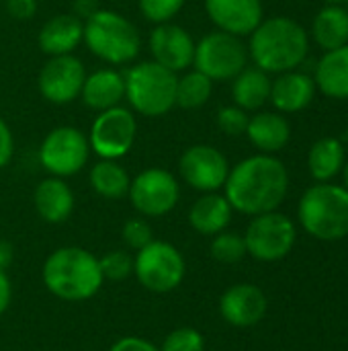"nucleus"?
<instances>
[{"label":"nucleus","mask_w":348,"mask_h":351,"mask_svg":"<svg viewBox=\"0 0 348 351\" xmlns=\"http://www.w3.org/2000/svg\"><path fill=\"white\" fill-rule=\"evenodd\" d=\"M289 189V173L273 154H254L230 169L224 185V195L232 210L258 216L275 212Z\"/></svg>","instance_id":"nucleus-1"},{"label":"nucleus","mask_w":348,"mask_h":351,"mask_svg":"<svg viewBox=\"0 0 348 351\" xmlns=\"http://www.w3.org/2000/svg\"><path fill=\"white\" fill-rule=\"evenodd\" d=\"M45 290L64 302H84L94 298L103 284L101 261L82 247H59L47 255L41 267Z\"/></svg>","instance_id":"nucleus-2"},{"label":"nucleus","mask_w":348,"mask_h":351,"mask_svg":"<svg viewBox=\"0 0 348 351\" xmlns=\"http://www.w3.org/2000/svg\"><path fill=\"white\" fill-rule=\"evenodd\" d=\"M310 51L306 29L289 16L263 19L250 33L248 58L267 74H283L295 70Z\"/></svg>","instance_id":"nucleus-3"},{"label":"nucleus","mask_w":348,"mask_h":351,"mask_svg":"<svg viewBox=\"0 0 348 351\" xmlns=\"http://www.w3.org/2000/svg\"><path fill=\"white\" fill-rule=\"evenodd\" d=\"M82 43L88 51L109 66H127L142 51V35L137 27L121 12L98 8L84 21Z\"/></svg>","instance_id":"nucleus-4"},{"label":"nucleus","mask_w":348,"mask_h":351,"mask_svg":"<svg viewBox=\"0 0 348 351\" xmlns=\"http://www.w3.org/2000/svg\"><path fill=\"white\" fill-rule=\"evenodd\" d=\"M127 107L142 117L158 119L176 107L178 74L166 70L154 60L137 62L123 72Z\"/></svg>","instance_id":"nucleus-5"},{"label":"nucleus","mask_w":348,"mask_h":351,"mask_svg":"<svg viewBox=\"0 0 348 351\" xmlns=\"http://www.w3.org/2000/svg\"><path fill=\"white\" fill-rule=\"evenodd\" d=\"M297 216L308 234L320 241H340L348 237V189L318 183L299 199Z\"/></svg>","instance_id":"nucleus-6"},{"label":"nucleus","mask_w":348,"mask_h":351,"mask_svg":"<svg viewBox=\"0 0 348 351\" xmlns=\"http://www.w3.org/2000/svg\"><path fill=\"white\" fill-rule=\"evenodd\" d=\"M133 276L144 290L152 294H170L185 282L187 261L172 243L154 239L135 253Z\"/></svg>","instance_id":"nucleus-7"},{"label":"nucleus","mask_w":348,"mask_h":351,"mask_svg":"<svg viewBox=\"0 0 348 351\" xmlns=\"http://www.w3.org/2000/svg\"><path fill=\"white\" fill-rule=\"evenodd\" d=\"M248 66V45L242 37L211 31L195 43L193 68L213 82L234 80Z\"/></svg>","instance_id":"nucleus-8"},{"label":"nucleus","mask_w":348,"mask_h":351,"mask_svg":"<svg viewBox=\"0 0 348 351\" xmlns=\"http://www.w3.org/2000/svg\"><path fill=\"white\" fill-rule=\"evenodd\" d=\"M90 156V146L86 134L76 125H57L45 134L39 144V165L41 169L59 179L78 175Z\"/></svg>","instance_id":"nucleus-9"},{"label":"nucleus","mask_w":348,"mask_h":351,"mask_svg":"<svg viewBox=\"0 0 348 351\" xmlns=\"http://www.w3.org/2000/svg\"><path fill=\"white\" fill-rule=\"evenodd\" d=\"M86 138H88L90 152H94L98 158L121 160L131 152L135 144L137 117L125 105L111 107L107 111L96 113Z\"/></svg>","instance_id":"nucleus-10"},{"label":"nucleus","mask_w":348,"mask_h":351,"mask_svg":"<svg viewBox=\"0 0 348 351\" xmlns=\"http://www.w3.org/2000/svg\"><path fill=\"white\" fill-rule=\"evenodd\" d=\"M133 210L144 218H162L180 202V181L166 169H144L131 179L127 193Z\"/></svg>","instance_id":"nucleus-11"},{"label":"nucleus","mask_w":348,"mask_h":351,"mask_svg":"<svg viewBox=\"0 0 348 351\" xmlns=\"http://www.w3.org/2000/svg\"><path fill=\"white\" fill-rule=\"evenodd\" d=\"M295 239V224L277 210L252 216V222L244 232L246 253L265 263L285 259L291 253Z\"/></svg>","instance_id":"nucleus-12"},{"label":"nucleus","mask_w":348,"mask_h":351,"mask_svg":"<svg viewBox=\"0 0 348 351\" xmlns=\"http://www.w3.org/2000/svg\"><path fill=\"white\" fill-rule=\"evenodd\" d=\"M230 169L226 154L211 144L189 146L178 158V175L183 183L199 193L224 189Z\"/></svg>","instance_id":"nucleus-13"},{"label":"nucleus","mask_w":348,"mask_h":351,"mask_svg":"<svg viewBox=\"0 0 348 351\" xmlns=\"http://www.w3.org/2000/svg\"><path fill=\"white\" fill-rule=\"evenodd\" d=\"M86 78V68L74 53L53 56L41 66L37 74L39 95L51 105H70L80 99V90Z\"/></svg>","instance_id":"nucleus-14"},{"label":"nucleus","mask_w":348,"mask_h":351,"mask_svg":"<svg viewBox=\"0 0 348 351\" xmlns=\"http://www.w3.org/2000/svg\"><path fill=\"white\" fill-rule=\"evenodd\" d=\"M195 39L193 35L176 25V23H162L154 25L148 47L152 53V60L166 70L180 74L189 68H193V58H195Z\"/></svg>","instance_id":"nucleus-15"},{"label":"nucleus","mask_w":348,"mask_h":351,"mask_svg":"<svg viewBox=\"0 0 348 351\" xmlns=\"http://www.w3.org/2000/svg\"><path fill=\"white\" fill-rule=\"evenodd\" d=\"M205 14L217 31L236 37L250 35L263 21V0H203Z\"/></svg>","instance_id":"nucleus-16"},{"label":"nucleus","mask_w":348,"mask_h":351,"mask_svg":"<svg viewBox=\"0 0 348 351\" xmlns=\"http://www.w3.org/2000/svg\"><path fill=\"white\" fill-rule=\"evenodd\" d=\"M219 315L232 327H254L267 315V296L254 284H236L222 294Z\"/></svg>","instance_id":"nucleus-17"},{"label":"nucleus","mask_w":348,"mask_h":351,"mask_svg":"<svg viewBox=\"0 0 348 351\" xmlns=\"http://www.w3.org/2000/svg\"><path fill=\"white\" fill-rule=\"evenodd\" d=\"M82 37L84 23L72 12H59L41 25L37 33V45L47 58L68 56L82 45Z\"/></svg>","instance_id":"nucleus-18"},{"label":"nucleus","mask_w":348,"mask_h":351,"mask_svg":"<svg viewBox=\"0 0 348 351\" xmlns=\"http://www.w3.org/2000/svg\"><path fill=\"white\" fill-rule=\"evenodd\" d=\"M33 206L37 216L47 224H64L76 206V197L66 179L47 175L33 191Z\"/></svg>","instance_id":"nucleus-19"},{"label":"nucleus","mask_w":348,"mask_h":351,"mask_svg":"<svg viewBox=\"0 0 348 351\" xmlns=\"http://www.w3.org/2000/svg\"><path fill=\"white\" fill-rule=\"evenodd\" d=\"M80 101L94 113L123 105L125 101L123 72H119L117 68H98L86 74L80 90Z\"/></svg>","instance_id":"nucleus-20"},{"label":"nucleus","mask_w":348,"mask_h":351,"mask_svg":"<svg viewBox=\"0 0 348 351\" xmlns=\"http://www.w3.org/2000/svg\"><path fill=\"white\" fill-rule=\"evenodd\" d=\"M316 95V82L310 74L304 72H283L271 84L269 101L279 113H297L306 109Z\"/></svg>","instance_id":"nucleus-21"},{"label":"nucleus","mask_w":348,"mask_h":351,"mask_svg":"<svg viewBox=\"0 0 348 351\" xmlns=\"http://www.w3.org/2000/svg\"><path fill=\"white\" fill-rule=\"evenodd\" d=\"M232 206L226 199V195L211 191V193H201L189 208V224L195 232L203 237H215L224 232L230 222H232Z\"/></svg>","instance_id":"nucleus-22"},{"label":"nucleus","mask_w":348,"mask_h":351,"mask_svg":"<svg viewBox=\"0 0 348 351\" xmlns=\"http://www.w3.org/2000/svg\"><path fill=\"white\" fill-rule=\"evenodd\" d=\"M246 136L263 154H275L289 144L291 125L285 115L275 111H258L248 119Z\"/></svg>","instance_id":"nucleus-23"},{"label":"nucleus","mask_w":348,"mask_h":351,"mask_svg":"<svg viewBox=\"0 0 348 351\" xmlns=\"http://www.w3.org/2000/svg\"><path fill=\"white\" fill-rule=\"evenodd\" d=\"M314 82L330 99H348V43L322 56L316 64Z\"/></svg>","instance_id":"nucleus-24"},{"label":"nucleus","mask_w":348,"mask_h":351,"mask_svg":"<svg viewBox=\"0 0 348 351\" xmlns=\"http://www.w3.org/2000/svg\"><path fill=\"white\" fill-rule=\"evenodd\" d=\"M271 84L273 80L269 74L260 68H244L234 80H232V99L234 105H238L244 111H258L271 97Z\"/></svg>","instance_id":"nucleus-25"},{"label":"nucleus","mask_w":348,"mask_h":351,"mask_svg":"<svg viewBox=\"0 0 348 351\" xmlns=\"http://www.w3.org/2000/svg\"><path fill=\"white\" fill-rule=\"evenodd\" d=\"M88 183L103 199H123L129 193L131 177L119 160L98 158L88 171Z\"/></svg>","instance_id":"nucleus-26"},{"label":"nucleus","mask_w":348,"mask_h":351,"mask_svg":"<svg viewBox=\"0 0 348 351\" xmlns=\"http://www.w3.org/2000/svg\"><path fill=\"white\" fill-rule=\"evenodd\" d=\"M312 35L316 43L330 51L338 49L348 43V8L343 4H328L324 6L312 25Z\"/></svg>","instance_id":"nucleus-27"},{"label":"nucleus","mask_w":348,"mask_h":351,"mask_svg":"<svg viewBox=\"0 0 348 351\" xmlns=\"http://www.w3.org/2000/svg\"><path fill=\"white\" fill-rule=\"evenodd\" d=\"M308 167L316 181L326 183L334 179L345 167V148L336 138L318 140L308 154Z\"/></svg>","instance_id":"nucleus-28"},{"label":"nucleus","mask_w":348,"mask_h":351,"mask_svg":"<svg viewBox=\"0 0 348 351\" xmlns=\"http://www.w3.org/2000/svg\"><path fill=\"white\" fill-rule=\"evenodd\" d=\"M213 80H209L195 68L180 72L176 80V107L187 111L205 107L213 95Z\"/></svg>","instance_id":"nucleus-29"},{"label":"nucleus","mask_w":348,"mask_h":351,"mask_svg":"<svg viewBox=\"0 0 348 351\" xmlns=\"http://www.w3.org/2000/svg\"><path fill=\"white\" fill-rule=\"evenodd\" d=\"M209 253L215 261L219 263H238L242 261L248 253H246V243H244V237L238 234V232H219L211 239V245H209Z\"/></svg>","instance_id":"nucleus-30"},{"label":"nucleus","mask_w":348,"mask_h":351,"mask_svg":"<svg viewBox=\"0 0 348 351\" xmlns=\"http://www.w3.org/2000/svg\"><path fill=\"white\" fill-rule=\"evenodd\" d=\"M101 261V271L103 278L109 282H123L133 276V255L125 249H113L107 251Z\"/></svg>","instance_id":"nucleus-31"},{"label":"nucleus","mask_w":348,"mask_h":351,"mask_svg":"<svg viewBox=\"0 0 348 351\" xmlns=\"http://www.w3.org/2000/svg\"><path fill=\"white\" fill-rule=\"evenodd\" d=\"M185 4L187 0H137L139 14L152 25L170 23L185 8Z\"/></svg>","instance_id":"nucleus-32"},{"label":"nucleus","mask_w":348,"mask_h":351,"mask_svg":"<svg viewBox=\"0 0 348 351\" xmlns=\"http://www.w3.org/2000/svg\"><path fill=\"white\" fill-rule=\"evenodd\" d=\"M160 351H205V339L193 327H178L164 337Z\"/></svg>","instance_id":"nucleus-33"},{"label":"nucleus","mask_w":348,"mask_h":351,"mask_svg":"<svg viewBox=\"0 0 348 351\" xmlns=\"http://www.w3.org/2000/svg\"><path fill=\"white\" fill-rule=\"evenodd\" d=\"M121 239H123V243H125V247L129 251H135L137 253L139 249H144L146 245H150L154 241V230H152L148 218L137 216V218H129L123 224Z\"/></svg>","instance_id":"nucleus-34"},{"label":"nucleus","mask_w":348,"mask_h":351,"mask_svg":"<svg viewBox=\"0 0 348 351\" xmlns=\"http://www.w3.org/2000/svg\"><path fill=\"white\" fill-rule=\"evenodd\" d=\"M248 111L240 109L238 105H226L217 111V128L226 134V136H242L246 134L248 128Z\"/></svg>","instance_id":"nucleus-35"},{"label":"nucleus","mask_w":348,"mask_h":351,"mask_svg":"<svg viewBox=\"0 0 348 351\" xmlns=\"http://www.w3.org/2000/svg\"><path fill=\"white\" fill-rule=\"evenodd\" d=\"M4 4H6V12L14 21H31L39 8L37 0H4Z\"/></svg>","instance_id":"nucleus-36"},{"label":"nucleus","mask_w":348,"mask_h":351,"mask_svg":"<svg viewBox=\"0 0 348 351\" xmlns=\"http://www.w3.org/2000/svg\"><path fill=\"white\" fill-rule=\"evenodd\" d=\"M14 156V136L10 125L0 117V169L8 167Z\"/></svg>","instance_id":"nucleus-37"},{"label":"nucleus","mask_w":348,"mask_h":351,"mask_svg":"<svg viewBox=\"0 0 348 351\" xmlns=\"http://www.w3.org/2000/svg\"><path fill=\"white\" fill-rule=\"evenodd\" d=\"M109 351H160L158 346H154L152 341L137 337V335H125L121 339H117Z\"/></svg>","instance_id":"nucleus-38"},{"label":"nucleus","mask_w":348,"mask_h":351,"mask_svg":"<svg viewBox=\"0 0 348 351\" xmlns=\"http://www.w3.org/2000/svg\"><path fill=\"white\" fill-rule=\"evenodd\" d=\"M98 8H101L98 0H74V4H72V14L78 16V19L84 23V21L90 19Z\"/></svg>","instance_id":"nucleus-39"},{"label":"nucleus","mask_w":348,"mask_h":351,"mask_svg":"<svg viewBox=\"0 0 348 351\" xmlns=\"http://www.w3.org/2000/svg\"><path fill=\"white\" fill-rule=\"evenodd\" d=\"M12 302V284L4 269H0V317L8 311Z\"/></svg>","instance_id":"nucleus-40"},{"label":"nucleus","mask_w":348,"mask_h":351,"mask_svg":"<svg viewBox=\"0 0 348 351\" xmlns=\"http://www.w3.org/2000/svg\"><path fill=\"white\" fill-rule=\"evenodd\" d=\"M12 259H14V249H12V245H10L8 241L0 239V269L6 271V269L10 267Z\"/></svg>","instance_id":"nucleus-41"},{"label":"nucleus","mask_w":348,"mask_h":351,"mask_svg":"<svg viewBox=\"0 0 348 351\" xmlns=\"http://www.w3.org/2000/svg\"><path fill=\"white\" fill-rule=\"evenodd\" d=\"M343 177H345V187L348 189V162L343 167Z\"/></svg>","instance_id":"nucleus-42"},{"label":"nucleus","mask_w":348,"mask_h":351,"mask_svg":"<svg viewBox=\"0 0 348 351\" xmlns=\"http://www.w3.org/2000/svg\"><path fill=\"white\" fill-rule=\"evenodd\" d=\"M326 4H345L347 0H324Z\"/></svg>","instance_id":"nucleus-43"},{"label":"nucleus","mask_w":348,"mask_h":351,"mask_svg":"<svg viewBox=\"0 0 348 351\" xmlns=\"http://www.w3.org/2000/svg\"><path fill=\"white\" fill-rule=\"evenodd\" d=\"M347 136H348V132H347Z\"/></svg>","instance_id":"nucleus-44"},{"label":"nucleus","mask_w":348,"mask_h":351,"mask_svg":"<svg viewBox=\"0 0 348 351\" xmlns=\"http://www.w3.org/2000/svg\"><path fill=\"white\" fill-rule=\"evenodd\" d=\"M0 2H2V0H0Z\"/></svg>","instance_id":"nucleus-45"}]
</instances>
